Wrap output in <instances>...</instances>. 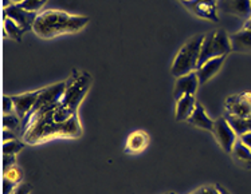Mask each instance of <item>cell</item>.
I'll return each instance as SVG.
<instances>
[{"mask_svg": "<svg viewBox=\"0 0 251 194\" xmlns=\"http://www.w3.org/2000/svg\"><path fill=\"white\" fill-rule=\"evenodd\" d=\"M239 139H241L242 142L245 143L246 146H249V148L251 149V133H246L243 134L242 137H239Z\"/></svg>", "mask_w": 251, "mask_h": 194, "instance_id": "cell-33", "label": "cell"}, {"mask_svg": "<svg viewBox=\"0 0 251 194\" xmlns=\"http://www.w3.org/2000/svg\"><path fill=\"white\" fill-rule=\"evenodd\" d=\"M188 123H191L192 126H196V128L203 129V130H207V131H211L214 130V122L204 111V108L200 105L199 102H196V108L194 110V112L191 114V117L187 119Z\"/></svg>", "mask_w": 251, "mask_h": 194, "instance_id": "cell-15", "label": "cell"}, {"mask_svg": "<svg viewBox=\"0 0 251 194\" xmlns=\"http://www.w3.org/2000/svg\"><path fill=\"white\" fill-rule=\"evenodd\" d=\"M200 86L199 78L196 71H192L187 75L176 78L174 88V98L176 101H179L180 98L184 95H195L198 91V87Z\"/></svg>", "mask_w": 251, "mask_h": 194, "instance_id": "cell-12", "label": "cell"}, {"mask_svg": "<svg viewBox=\"0 0 251 194\" xmlns=\"http://www.w3.org/2000/svg\"><path fill=\"white\" fill-rule=\"evenodd\" d=\"M3 129L7 130H16L21 126V118L15 114H3Z\"/></svg>", "mask_w": 251, "mask_h": 194, "instance_id": "cell-25", "label": "cell"}, {"mask_svg": "<svg viewBox=\"0 0 251 194\" xmlns=\"http://www.w3.org/2000/svg\"><path fill=\"white\" fill-rule=\"evenodd\" d=\"M149 137L148 134L143 131V130H137L128 137L126 141V146H125V153H140L144 149L148 146Z\"/></svg>", "mask_w": 251, "mask_h": 194, "instance_id": "cell-16", "label": "cell"}, {"mask_svg": "<svg viewBox=\"0 0 251 194\" xmlns=\"http://www.w3.org/2000/svg\"><path fill=\"white\" fill-rule=\"evenodd\" d=\"M245 28H246V30H250V31H251V19H249V21H246V24H245Z\"/></svg>", "mask_w": 251, "mask_h": 194, "instance_id": "cell-35", "label": "cell"}, {"mask_svg": "<svg viewBox=\"0 0 251 194\" xmlns=\"http://www.w3.org/2000/svg\"><path fill=\"white\" fill-rule=\"evenodd\" d=\"M218 10L241 19H251V0H218Z\"/></svg>", "mask_w": 251, "mask_h": 194, "instance_id": "cell-11", "label": "cell"}, {"mask_svg": "<svg viewBox=\"0 0 251 194\" xmlns=\"http://www.w3.org/2000/svg\"><path fill=\"white\" fill-rule=\"evenodd\" d=\"M225 108V112L230 114V115H234V117H251V94L243 92V94H238V95H232V97L227 98Z\"/></svg>", "mask_w": 251, "mask_h": 194, "instance_id": "cell-9", "label": "cell"}, {"mask_svg": "<svg viewBox=\"0 0 251 194\" xmlns=\"http://www.w3.org/2000/svg\"><path fill=\"white\" fill-rule=\"evenodd\" d=\"M31 192H32V186L30 184H19L12 194H30Z\"/></svg>", "mask_w": 251, "mask_h": 194, "instance_id": "cell-30", "label": "cell"}, {"mask_svg": "<svg viewBox=\"0 0 251 194\" xmlns=\"http://www.w3.org/2000/svg\"><path fill=\"white\" fill-rule=\"evenodd\" d=\"M226 58H227V56L212 58V59L207 61L204 65H201V66L196 70V74H198V78H199L200 86H201V85H205L210 79H212V78L215 77L218 72L221 71L222 66H223V63H225L226 61Z\"/></svg>", "mask_w": 251, "mask_h": 194, "instance_id": "cell-14", "label": "cell"}, {"mask_svg": "<svg viewBox=\"0 0 251 194\" xmlns=\"http://www.w3.org/2000/svg\"><path fill=\"white\" fill-rule=\"evenodd\" d=\"M93 78L89 72H81L74 70L66 79V90L62 97V105L77 112L79 105L92 86Z\"/></svg>", "mask_w": 251, "mask_h": 194, "instance_id": "cell-4", "label": "cell"}, {"mask_svg": "<svg viewBox=\"0 0 251 194\" xmlns=\"http://www.w3.org/2000/svg\"><path fill=\"white\" fill-rule=\"evenodd\" d=\"M25 31L16 22H14L10 18H4V38L10 36L12 41L22 42Z\"/></svg>", "mask_w": 251, "mask_h": 194, "instance_id": "cell-21", "label": "cell"}, {"mask_svg": "<svg viewBox=\"0 0 251 194\" xmlns=\"http://www.w3.org/2000/svg\"><path fill=\"white\" fill-rule=\"evenodd\" d=\"M41 90L23 92V94H19V95H12L11 97L12 101H14V105H15L16 115L21 118V119H25L27 114L31 111V108H34L36 99H38L39 94H41Z\"/></svg>", "mask_w": 251, "mask_h": 194, "instance_id": "cell-13", "label": "cell"}, {"mask_svg": "<svg viewBox=\"0 0 251 194\" xmlns=\"http://www.w3.org/2000/svg\"><path fill=\"white\" fill-rule=\"evenodd\" d=\"M169 194H176V193H169Z\"/></svg>", "mask_w": 251, "mask_h": 194, "instance_id": "cell-38", "label": "cell"}, {"mask_svg": "<svg viewBox=\"0 0 251 194\" xmlns=\"http://www.w3.org/2000/svg\"><path fill=\"white\" fill-rule=\"evenodd\" d=\"M196 194H219L216 186H201L195 192Z\"/></svg>", "mask_w": 251, "mask_h": 194, "instance_id": "cell-31", "label": "cell"}, {"mask_svg": "<svg viewBox=\"0 0 251 194\" xmlns=\"http://www.w3.org/2000/svg\"><path fill=\"white\" fill-rule=\"evenodd\" d=\"M15 110V105L12 98L8 95L3 97V114H12V111Z\"/></svg>", "mask_w": 251, "mask_h": 194, "instance_id": "cell-27", "label": "cell"}, {"mask_svg": "<svg viewBox=\"0 0 251 194\" xmlns=\"http://www.w3.org/2000/svg\"><path fill=\"white\" fill-rule=\"evenodd\" d=\"M216 188H218V190H219V194H231L228 190L226 189L225 186H222V185H216Z\"/></svg>", "mask_w": 251, "mask_h": 194, "instance_id": "cell-34", "label": "cell"}, {"mask_svg": "<svg viewBox=\"0 0 251 194\" xmlns=\"http://www.w3.org/2000/svg\"><path fill=\"white\" fill-rule=\"evenodd\" d=\"M180 1H184V0H180Z\"/></svg>", "mask_w": 251, "mask_h": 194, "instance_id": "cell-39", "label": "cell"}, {"mask_svg": "<svg viewBox=\"0 0 251 194\" xmlns=\"http://www.w3.org/2000/svg\"><path fill=\"white\" fill-rule=\"evenodd\" d=\"M214 137L218 141V143L221 145V148L223 149V151L231 154L234 145L238 141V135L234 131V129L231 128V125L226 121L225 117H221L216 119L214 122V130H212Z\"/></svg>", "mask_w": 251, "mask_h": 194, "instance_id": "cell-6", "label": "cell"}, {"mask_svg": "<svg viewBox=\"0 0 251 194\" xmlns=\"http://www.w3.org/2000/svg\"><path fill=\"white\" fill-rule=\"evenodd\" d=\"M231 154L234 155V158H235L239 164H247V168H250L251 149L249 148V146H246L239 138H238V141H236L235 145H234V149H232V153Z\"/></svg>", "mask_w": 251, "mask_h": 194, "instance_id": "cell-20", "label": "cell"}, {"mask_svg": "<svg viewBox=\"0 0 251 194\" xmlns=\"http://www.w3.org/2000/svg\"><path fill=\"white\" fill-rule=\"evenodd\" d=\"M3 142H8V141H14L16 139V135L14 134L12 130H7V129H3Z\"/></svg>", "mask_w": 251, "mask_h": 194, "instance_id": "cell-32", "label": "cell"}, {"mask_svg": "<svg viewBox=\"0 0 251 194\" xmlns=\"http://www.w3.org/2000/svg\"><path fill=\"white\" fill-rule=\"evenodd\" d=\"M3 15H4V18H10L14 22H16L23 28V31L27 32V31L32 30L34 23H35L36 18H38L39 14L25 10L19 4H11L10 7L4 8Z\"/></svg>", "mask_w": 251, "mask_h": 194, "instance_id": "cell-10", "label": "cell"}, {"mask_svg": "<svg viewBox=\"0 0 251 194\" xmlns=\"http://www.w3.org/2000/svg\"><path fill=\"white\" fill-rule=\"evenodd\" d=\"M3 177L11 179L12 182L19 185L22 184V179H23V170L18 165H14V166L3 170Z\"/></svg>", "mask_w": 251, "mask_h": 194, "instance_id": "cell-23", "label": "cell"}, {"mask_svg": "<svg viewBox=\"0 0 251 194\" xmlns=\"http://www.w3.org/2000/svg\"><path fill=\"white\" fill-rule=\"evenodd\" d=\"M65 90H66V81L65 82L55 83V85H51V86H47L45 88H42L39 97L36 99L34 108H31V111L28 112L25 118V121L28 119V118L34 114L35 111H38L39 108H45L47 105H52V103L61 102L62 97L65 94Z\"/></svg>", "mask_w": 251, "mask_h": 194, "instance_id": "cell-7", "label": "cell"}, {"mask_svg": "<svg viewBox=\"0 0 251 194\" xmlns=\"http://www.w3.org/2000/svg\"><path fill=\"white\" fill-rule=\"evenodd\" d=\"M16 165V155L12 154H3V170Z\"/></svg>", "mask_w": 251, "mask_h": 194, "instance_id": "cell-29", "label": "cell"}, {"mask_svg": "<svg viewBox=\"0 0 251 194\" xmlns=\"http://www.w3.org/2000/svg\"><path fill=\"white\" fill-rule=\"evenodd\" d=\"M191 194H196V193H195V192H194V193H191Z\"/></svg>", "mask_w": 251, "mask_h": 194, "instance_id": "cell-37", "label": "cell"}, {"mask_svg": "<svg viewBox=\"0 0 251 194\" xmlns=\"http://www.w3.org/2000/svg\"><path fill=\"white\" fill-rule=\"evenodd\" d=\"M176 121H187L196 108L195 95H184L176 101Z\"/></svg>", "mask_w": 251, "mask_h": 194, "instance_id": "cell-18", "label": "cell"}, {"mask_svg": "<svg viewBox=\"0 0 251 194\" xmlns=\"http://www.w3.org/2000/svg\"><path fill=\"white\" fill-rule=\"evenodd\" d=\"M223 117L226 118V121L230 123L231 128L234 129V131L236 133L238 137H242L243 134L251 133V117L249 118H238L234 115H230L225 112Z\"/></svg>", "mask_w": 251, "mask_h": 194, "instance_id": "cell-19", "label": "cell"}, {"mask_svg": "<svg viewBox=\"0 0 251 194\" xmlns=\"http://www.w3.org/2000/svg\"><path fill=\"white\" fill-rule=\"evenodd\" d=\"M1 186H3V194H12L15 192L18 184L12 182L11 179L3 177V184H1Z\"/></svg>", "mask_w": 251, "mask_h": 194, "instance_id": "cell-28", "label": "cell"}, {"mask_svg": "<svg viewBox=\"0 0 251 194\" xmlns=\"http://www.w3.org/2000/svg\"><path fill=\"white\" fill-rule=\"evenodd\" d=\"M232 51L245 52V54H251V31L243 28L236 34H232L230 36Z\"/></svg>", "mask_w": 251, "mask_h": 194, "instance_id": "cell-17", "label": "cell"}, {"mask_svg": "<svg viewBox=\"0 0 251 194\" xmlns=\"http://www.w3.org/2000/svg\"><path fill=\"white\" fill-rule=\"evenodd\" d=\"M47 0H25L23 3H21L22 8H25L27 11H31V12H38L41 10L43 5L46 4Z\"/></svg>", "mask_w": 251, "mask_h": 194, "instance_id": "cell-26", "label": "cell"}, {"mask_svg": "<svg viewBox=\"0 0 251 194\" xmlns=\"http://www.w3.org/2000/svg\"><path fill=\"white\" fill-rule=\"evenodd\" d=\"M25 0H11V3L12 4H21V3H23Z\"/></svg>", "mask_w": 251, "mask_h": 194, "instance_id": "cell-36", "label": "cell"}, {"mask_svg": "<svg viewBox=\"0 0 251 194\" xmlns=\"http://www.w3.org/2000/svg\"><path fill=\"white\" fill-rule=\"evenodd\" d=\"M203 39H204V34H198L190 38L184 43V46L180 48L171 68V74L175 78L183 77L198 70Z\"/></svg>", "mask_w": 251, "mask_h": 194, "instance_id": "cell-3", "label": "cell"}, {"mask_svg": "<svg viewBox=\"0 0 251 194\" xmlns=\"http://www.w3.org/2000/svg\"><path fill=\"white\" fill-rule=\"evenodd\" d=\"M181 4L198 18L211 22L219 21L218 0H184L181 1Z\"/></svg>", "mask_w": 251, "mask_h": 194, "instance_id": "cell-8", "label": "cell"}, {"mask_svg": "<svg viewBox=\"0 0 251 194\" xmlns=\"http://www.w3.org/2000/svg\"><path fill=\"white\" fill-rule=\"evenodd\" d=\"M231 51H232V46H231L230 35H227V32L223 28L210 31L204 34V39L201 43L199 67L212 58L227 56Z\"/></svg>", "mask_w": 251, "mask_h": 194, "instance_id": "cell-5", "label": "cell"}, {"mask_svg": "<svg viewBox=\"0 0 251 194\" xmlns=\"http://www.w3.org/2000/svg\"><path fill=\"white\" fill-rule=\"evenodd\" d=\"M87 23V16L72 15L65 11L49 10L38 15L32 31L42 39H52L55 36L74 34L83 30Z\"/></svg>", "mask_w": 251, "mask_h": 194, "instance_id": "cell-2", "label": "cell"}, {"mask_svg": "<svg viewBox=\"0 0 251 194\" xmlns=\"http://www.w3.org/2000/svg\"><path fill=\"white\" fill-rule=\"evenodd\" d=\"M77 112L73 111L72 108H66V106H63V105H59L58 108H54V114H52V118H54V121L58 123H63L67 122L69 119H72L74 115H75Z\"/></svg>", "mask_w": 251, "mask_h": 194, "instance_id": "cell-22", "label": "cell"}, {"mask_svg": "<svg viewBox=\"0 0 251 194\" xmlns=\"http://www.w3.org/2000/svg\"><path fill=\"white\" fill-rule=\"evenodd\" d=\"M26 145L25 142H21L18 139H14V141H8V142H3V154H12V155H16V154L22 151V149L25 148Z\"/></svg>", "mask_w": 251, "mask_h": 194, "instance_id": "cell-24", "label": "cell"}, {"mask_svg": "<svg viewBox=\"0 0 251 194\" xmlns=\"http://www.w3.org/2000/svg\"><path fill=\"white\" fill-rule=\"evenodd\" d=\"M52 114H54V108L46 112L45 115H42L41 118L31 119L22 131L23 141H26L30 145H36V143L46 142L55 137L78 138L82 135V126L79 122L78 114L63 123L55 122Z\"/></svg>", "mask_w": 251, "mask_h": 194, "instance_id": "cell-1", "label": "cell"}]
</instances>
